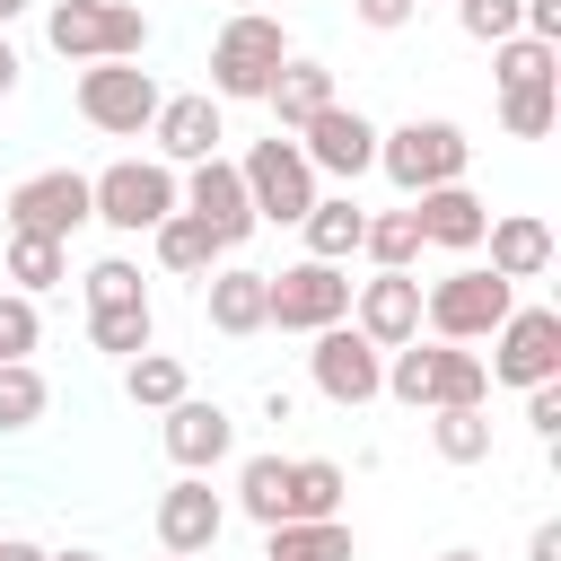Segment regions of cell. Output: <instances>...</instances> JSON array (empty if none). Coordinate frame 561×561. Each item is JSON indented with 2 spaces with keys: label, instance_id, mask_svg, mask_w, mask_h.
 Instances as JSON below:
<instances>
[{
  "label": "cell",
  "instance_id": "cell-1",
  "mask_svg": "<svg viewBox=\"0 0 561 561\" xmlns=\"http://www.w3.org/2000/svg\"><path fill=\"white\" fill-rule=\"evenodd\" d=\"M386 394L412 412H447V403H482L491 368L465 342H403V351H386Z\"/></svg>",
  "mask_w": 561,
  "mask_h": 561
},
{
  "label": "cell",
  "instance_id": "cell-2",
  "mask_svg": "<svg viewBox=\"0 0 561 561\" xmlns=\"http://www.w3.org/2000/svg\"><path fill=\"white\" fill-rule=\"evenodd\" d=\"M88 202H96V219L114 237H149L158 219L184 210V184H175L167 158H114L105 175H88Z\"/></svg>",
  "mask_w": 561,
  "mask_h": 561
},
{
  "label": "cell",
  "instance_id": "cell-3",
  "mask_svg": "<svg viewBox=\"0 0 561 561\" xmlns=\"http://www.w3.org/2000/svg\"><path fill=\"white\" fill-rule=\"evenodd\" d=\"M508 307H517V289H508L491 263H456L447 280L421 289V324H430L438 342H491V333L508 324Z\"/></svg>",
  "mask_w": 561,
  "mask_h": 561
},
{
  "label": "cell",
  "instance_id": "cell-4",
  "mask_svg": "<svg viewBox=\"0 0 561 561\" xmlns=\"http://www.w3.org/2000/svg\"><path fill=\"white\" fill-rule=\"evenodd\" d=\"M289 61V35H280V18H263V9H237L219 35H210V96H228V105H254L263 88H272V70Z\"/></svg>",
  "mask_w": 561,
  "mask_h": 561
},
{
  "label": "cell",
  "instance_id": "cell-5",
  "mask_svg": "<svg viewBox=\"0 0 561 561\" xmlns=\"http://www.w3.org/2000/svg\"><path fill=\"white\" fill-rule=\"evenodd\" d=\"M377 167H386V175H394V184L421 202V193H438V184H465V167H473V140H465L456 123H438V114H430V123L412 114V123L377 131Z\"/></svg>",
  "mask_w": 561,
  "mask_h": 561
},
{
  "label": "cell",
  "instance_id": "cell-6",
  "mask_svg": "<svg viewBox=\"0 0 561 561\" xmlns=\"http://www.w3.org/2000/svg\"><path fill=\"white\" fill-rule=\"evenodd\" d=\"M44 35H53L61 61H140L149 18H140L131 0H53Z\"/></svg>",
  "mask_w": 561,
  "mask_h": 561
},
{
  "label": "cell",
  "instance_id": "cell-7",
  "mask_svg": "<svg viewBox=\"0 0 561 561\" xmlns=\"http://www.w3.org/2000/svg\"><path fill=\"white\" fill-rule=\"evenodd\" d=\"M237 184H245V202H254V219H272V228H298L307 210H316V167L298 158V140H254L245 158H237Z\"/></svg>",
  "mask_w": 561,
  "mask_h": 561
},
{
  "label": "cell",
  "instance_id": "cell-8",
  "mask_svg": "<svg viewBox=\"0 0 561 561\" xmlns=\"http://www.w3.org/2000/svg\"><path fill=\"white\" fill-rule=\"evenodd\" d=\"M9 237H53V245H70V228H88L96 219V202H88V175L79 167H44V175H26V184H9Z\"/></svg>",
  "mask_w": 561,
  "mask_h": 561
},
{
  "label": "cell",
  "instance_id": "cell-9",
  "mask_svg": "<svg viewBox=\"0 0 561 561\" xmlns=\"http://www.w3.org/2000/svg\"><path fill=\"white\" fill-rule=\"evenodd\" d=\"M263 307L280 333H324V324H351V280L342 263H289V272H263Z\"/></svg>",
  "mask_w": 561,
  "mask_h": 561
},
{
  "label": "cell",
  "instance_id": "cell-10",
  "mask_svg": "<svg viewBox=\"0 0 561 561\" xmlns=\"http://www.w3.org/2000/svg\"><path fill=\"white\" fill-rule=\"evenodd\" d=\"M307 377H316V394H324V403L359 412V403H377V394H386V351H377L359 324H324V333H316V351H307Z\"/></svg>",
  "mask_w": 561,
  "mask_h": 561
},
{
  "label": "cell",
  "instance_id": "cell-11",
  "mask_svg": "<svg viewBox=\"0 0 561 561\" xmlns=\"http://www.w3.org/2000/svg\"><path fill=\"white\" fill-rule=\"evenodd\" d=\"M158 105H167V96H158V79H149L140 61H88V70H79V114H88L96 131H123V140H131V131L158 123Z\"/></svg>",
  "mask_w": 561,
  "mask_h": 561
},
{
  "label": "cell",
  "instance_id": "cell-12",
  "mask_svg": "<svg viewBox=\"0 0 561 561\" xmlns=\"http://www.w3.org/2000/svg\"><path fill=\"white\" fill-rule=\"evenodd\" d=\"M500 386H552L561 377V316L552 307H508V324L491 333V359H482Z\"/></svg>",
  "mask_w": 561,
  "mask_h": 561
},
{
  "label": "cell",
  "instance_id": "cell-13",
  "mask_svg": "<svg viewBox=\"0 0 561 561\" xmlns=\"http://www.w3.org/2000/svg\"><path fill=\"white\" fill-rule=\"evenodd\" d=\"M298 158H307L316 175H342V184H351V175H368V167H377V123H368L359 105H342V96H333V105L298 131Z\"/></svg>",
  "mask_w": 561,
  "mask_h": 561
},
{
  "label": "cell",
  "instance_id": "cell-14",
  "mask_svg": "<svg viewBox=\"0 0 561 561\" xmlns=\"http://www.w3.org/2000/svg\"><path fill=\"white\" fill-rule=\"evenodd\" d=\"M184 210L210 228L219 254H237V245L254 237V202H245V184H237V158H202V167L184 175Z\"/></svg>",
  "mask_w": 561,
  "mask_h": 561
},
{
  "label": "cell",
  "instance_id": "cell-15",
  "mask_svg": "<svg viewBox=\"0 0 561 561\" xmlns=\"http://www.w3.org/2000/svg\"><path fill=\"white\" fill-rule=\"evenodd\" d=\"M219 526H228V500L210 491V473H175V482L158 491V543H167V552L202 561V552L219 543Z\"/></svg>",
  "mask_w": 561,
  "mask_h": 561
},
{
  "label": "cell",
  "instance_id": "cell-16",
  "mask_svg": "<svg viewBox=\"0 0 561 561\" xmlns=\"http://www.w3.org/2000/svg\"><path fill=\"white\" fill-rule=\"evenodd\" d=\"M351 324H359L377 351H403V342H421V280H412V272L351 280Z\"/></svg>",
  "mask_w": 561,
  "mask_h": 561
},
{
  "label": "cell",
  "instance_id": "cell-17",
  "mask_svg": "<svg viewBox=\"0 0 561 561\" xmlns=\"http://www.w3.org/2000/svg\"><path fill=\"white\" fill-rule=\"evenodd\" d=\"M149 131H158V158H167V167H202V158H219L228 114H219V96H167Z\"/></svg>",
  "mask_w": 561,
  "mask_h": 561
},
{
  "label": "cell",
  "instance_id": "cell-18",
  "mask_svg": "<svg viewBox=\"0 0 561 561\" xmlns=\"http://www.w3.org/2000/svg\"><path fill=\"white\" fill-rule=\"evenodd\" d=\"M167 456L184 465V473H210V465H228V447H237V421L219 412V403H202V394H184V403H167Z\"/></svg>",
  "mask_w": 561,
  "mask_h": 561
},
{
  "label": "cell",
  "instance_id": "cell-19",
  "mask_svg": "<svg viewBox=\"0 0 561 561\" xmlns=\"http://www.w3.org/2000/svg\"><path fill=\"white\" fill-rule=\"evenodd\" d=\"M412 219H421V245L473 254V245H482V228H491V202H482L473 184H438V193H421V202H412Z\"/></svg>",
  "mask_w": 561,
  "mask_h": 561
},
{
  "label": "cell",
  "instance_id": "cell-20",
  "mask_svg": "<svg viewBox=\"0 0 561 561\" xmlns=\"http://www.w3.org/2000/svg\"><path fill=\"white\" fill-rule=\"evenodd\" d=\"M482 245H491V272L517 289V280H543L552 272V228L535 219V210H500L491 228H482Z\"/></svg>",
  "mask_w": 561,
  "mask_h": 561
},
{
  "label": "cell",
  "instance_id": "cell-21",
  "mask_svg": "<svg viewBox=\"0 0 561 561\" xmlns=\"http://www.w3.org/2000/svg\"><path fill=\"white\" fill-rule=\"evenodd\" d=\"M263 105H272V123H280V131H307V123H316V114L333 105V70H324V61H298V53H289V61L272 70Z\"/></svg>",
  "mask_w": 561,
  "mask_h": 561
},
{
  "label": "cell",
  "instance_id": "cell-22",
  "mask_svg": "<svg viewBox=\"0 0 561 561\" xmlns=\"http://www.w3.org/2000/svg\"><path fill=\"white\" fill-rule=\"evenodd\" d=\"M202 307H210V333H228V342H245V333H263V324H272V307H263V272H245V263L210 272Z\"/></svg>",
  "mask_w": 561,
  "mask_h": 561
},
{
  "label": "cell",
  "instance_id": "cell-23",
  "mask_svg": "<svg viewBox=\"0 0 561 561\" xmlns=\"http://www.w3.org/2000/svg\"><path fill=\"white\" fill-rule=\"evenodd\" d=\"M359 228H368V210H359L351 193H316V210L298 219L307 263H351V254H359Z\"/></svg>",
  "mask_w": 561,
  "mask_h": 561
},
{
  "label": "cell",
  "instance_id": "cell-24",
  "mask_svg": "<svg viewBox=\"0 0 561 561\" xmlns=\"http://www.w3.org/2000/svg\"><path fill=\"white\" fill-rule=\"evenodd\" d=\"M263 561H359L342 517H298V526H263Z\"/></svg>",
  "mask_w": 561,
  "mask_h": 561
},
{
  "label": "cell",
  "instance_id": "cell-25",
  "mask_svg": "<svg viewBox=\"0 0 561 561\" xmlns=\"http://www.w3.org/2000/svg\"><path fill=\"white\" fill-rule=\"evenodd\" d=\"M237 508L254 526H289V456H245L237 465Z\"/></svg>",
  "mask_w": 561,
  "mask_h": 561
},
{
  "label": "cell",
  "instance_id": "cell-26",
  "mask_svg": "<svg viewBox=\"0 0 561 561\" xmlns=\"http://www.w3.org/2000/svg\"><path fill=\"white\" fill-rule=\"evenodd\" d=\"M342 491H351V473L333 456H289V526L298 517H342Z\"/></svg>",
  "mask_w": 561,
  "mask_h": 561
},
{
  "label": "cell",
  "instance_id": "cell-27",
  "mask_svg": "<svg viewBox=\"0 0 561 561\" xmlns=\"http://www.w3.org/2000/svg\"><path fill=\"white\" fill-rule=\"evenodd\" d=\"M149 237H158V263H167V272H184V280H210V272H219V245H210V228H202L193 210L158 219Z\"/></svg>",
  "mask_w": 561,
  "mask_h": 561
},
{
  "label": "cell",
  "instance_id": "cell-28",
  "mask_svg": "<svg viewBox=\"0 0 561 561\" xmlns=\"http://www.w3.org/2000/svg\"><path fill=\"white\" fill-rule=\"evenodd\" d=\"M359 254H368L377 272H412V263H421V219H412V202H403V210H377V219L359 228Z\"/></svg>",
  "mask_w": 561,
  "mask_h": 561
},
{
  "label": "cell",
  "instance_id": "cell-29",
  "mask_svg": "<svg viewBox=\"0 0 561 561\" xmlns=\"http://www.w3.org/2000/svg\"><path fill=\"white\" fill-rule=\"evenodd\" d=\"M430 447H438L447 465H482V456H491V412H482V403H447V412H430Z\"/></svg>",
  "mask_w": 561,
  "mask_h": 561
},
{
  "label": "cell",
  "instance_id": "cell-30",
  "mask_svg": "<svg viewBox=\"0 0 561 561\" xmlns=\"http://www.w3.org/2000/svg\"><path fill=\"white\" fill-rule=\"evenodd\" d=\"M0 272L18 280V298H35V289H53V280H70V245H53V237H9V254H0Z\"/></svg>",
  "mask_w": 561,
  "mask_h": 561
},
{
  "label": "cell",
  "instance_id": "cell-31",
  "mask_svg": "<svg viewBox=\"0 0 561 561\" xmlns=\"http://www.w3.org/2000/svg\"><path fill=\"white\" fill-rule=\"evenodd\" d=\"M552 70H561V44H535V35L491 44V79L500 88H552Z\"/></svg>",
  "mask_w": 561,
  "mask_h": 561
},
{
  "label": "cell",
  "instance_id": "cell-32",
  "mask_svg": "<svg viewBox=\"0 0 561 561\" xmlns=\"http://www.w3.org/2000/svg\"><path fill=\"white\" fill-rule=\"evenodd\" d=\"M149 333H158L149 298H140V307H96V316H88V342H96L105 359H140V351H149Z\"/></svg>",
  "mask_w": 561,
  "mask_h": 561
},
{
  "label": "cell",
  "instance_id": "cell-33",
  "mask_svg": "<svg viewBox=\"0 0 561 561\" xmlns=\"http://www.w3.org/2000/svg\"><path fill=\"white\" fill-rule=\"evenodd\" d=\"M123 394H131V403H149V412H167V403H184L193 386H184V359L140 351V359H123Z\"/></svg>",
  "mask_w": 561,
  "mask_h": 561
},
{
  "label": "cell",
  "instance_id": "cell-34",
  "mask_svg": "<svg viewBox=\"0 0 561 561\" xmlns=\"http://www.w3.org/2000/svg\"><path fill=\"white\" fill-rule=\"evenodd\" d=\"M44 403H53L44 368H35V359H0V430H35Z\"/></svg>",
  "mask_w": 561,
  "mask_h": 561
},
{
  "label": "cell",
  "instance_id": "cell-35",
  "mask_svg": "<svg viewBox=\"0 0 561 561\" xmlns=\"http://www.w3.org/2000/svg\"><path fill=\"white\" fill-rule=\"evenodd\" d=\"M456 26L473 44H508V35H526V0H456Z\"/></svg>",
  "mask_w": 561,
  "mask_h": 561
},
{
  "label": "cell",
  "instance_id": "cell-36",
  "mask_svg": "<svg viewBox=\"0 0 561 561\" xmlns=\"http://www.w3.org/2000/svg\"><path fill=\"white\" fill-rule=\"evenodd\" d=\"M149 289H140V263H123V254H105V263H88V316L96 307H140Z\"/></svg>",
  "mask_w": 561,
  "mask_h": 561
},
{
  "label": "cell",
  "instance_id": "cell-37",
  "mask_svg": "<svg viewBox=\"0 0 561 561\" xmlns=\"http://www.w3.org/2000/svg\"><path fill=\"white\" fill-rule=\"evenodd\" d=\"M552 114H561V105H552V88H500V123H508L517 140H543V131H552Z\"/></svg>",
  "mask_w": 561,
  "mask_h": 561
},
{
  "label": "cell",
  "instance_id": "cell-38",
  "mask_svg": "<svg viewBox=\"0 0 561 561\" xmlns=\"http://www.w3.org/2000/svg\"><path fill=\"white\" fill-rule=\"evenodd\" d=\"M35 342H44V316H35V298L0 289V359H26Z\"/></svg>",
  "mask_w": 561,
  "mask_h": 561
},
{
  "label": "cell",
  "instance_id": "cell-39",
  "mask_svg": "<svg viewBox=\"0 0 561 561\" xmlns=\"http://www.w3.org/2000/svg\"><path fill=\"white\" fill-rule=\"evenodd\" d=\"M526 421H535V438H561V377L552 386H526Z\"/></svg>",
  "mask_w": 561,
  "mask_h": 561
},
{
  "label": "cell",
  "instance_id": "cell-40",
  "mask_svg": "<svg viewBox=\"0 0 561 561\" xmlns=\"http://www.w3.org/2000/svg\"><path fill=\"white\" fill-rule=\"evenodd\" d=\"M412 9H421V0H351V18H359V26H377V35L412 26Z\"/></svg>",
  "mask_w": 561,
  "mask_h": 561
},
{
  "label": "cell",
  "instance_id": "cell-41",
  "mask_svg": "<svg viewBox=\"0 0 561 561\" xmlns=\"http://www.w3.org/2000/svg\"><path fill=\"white\" fill-rule=\"evenodd\" d=\"M526 35L535 44H561V0H526Z\"/></svg>",
  "mask_w": 561,
  "mask_h": 561
},
{
  "label": "cell",
  "instance_id": "cell-42",
  "mask_svg": "<svg viewBox=\"0 0 561 561\" xmlns=\"http://www.w3.org/2000/svg\"><path fill=\"white\" fill-rule=\"evenodd\" d=\"M526 561H561V517H543V526L526 535Z\"/></svg>",
  "mask_w": 561,
  "mask_h": 561
},
{
  "label": "cell",
  "instance_id": "cell-43",
  "mask_svg": "<svg viewBox=\"0 0 561 561\" xmlns=\"http://www.w3.org/2000/svg\"><path fill=\"white\" fill-rule=\"evenodd\" d=\"M0 561H44V543H26V535H0Z\"/></svg>",
  "mask_w": 561,
  "mask_h": 561
},
{
  "label": "cell",
  "instance_id": "cell-44",
  "mask_svg": "<svg viewBox=\"0 0 561 561\" xmlns=\"http://www.w3.org/2000/svg\"><path fill=\"white\" fill-rule=\"evenodd\" d=\"M18 88V53H9V35H0V96Z\"/></svg>",
  "mask_w": 561,
  "mask_h": 561
},
{
  "label": "cell",
  "instance_id": "cell-45",
  "mask_svg": "<svg viewBox=\"0 0 561 561\" xmlns=\"http://www.w3.org/2000/svg\"><path fill=\"white\" fill-rule=\"evenodd\" d=\"M44 561H105V552H44Z\"/></svg>",
  "mask_w": 561,
  "mask_h": 561
},
{
  "label": "cell",
  "instance_id": "cell-46",
  "mask_svg": "<svg viewBox=\"0 0 561 561\" xmlns=\"http://www.w3.org/2000/svg\"><path fill=\"white\" fill-rule=\"evenodd\" d=\"M438 561H482V552H465V543H456V552H438Z\"/></svg>",
  "mask_w": 561,
  "mask_h": 561
},
{
  "label": "cell",
  "instance_id": "cell-47",
  "mask_svg": "<svg viewBox=\"0 0 561 561\" xmlns=\"http://www.w3.org/2000/svg\"><path fill=\"white\" fill-rule=\"evenodd\" d=\"M167 561H184V552H167Z\"/></svg>",
  "mask_w": 561,
  "mask_h": 561
},
{
  "label": "cell",
  "instance_id": "cell-48",
  "mask_svg": "<svg viewBox=\"0 0 561 561\" xmlns=\"http://www.w3.org/2000/svg\"><path fill=\"white\" fill-rule=\"evenodd\" d=\"M237 9H254V0H237Z\"/></svg>",
  "mask_w": 561,
  "mask_h": 561
}]
</instances>
